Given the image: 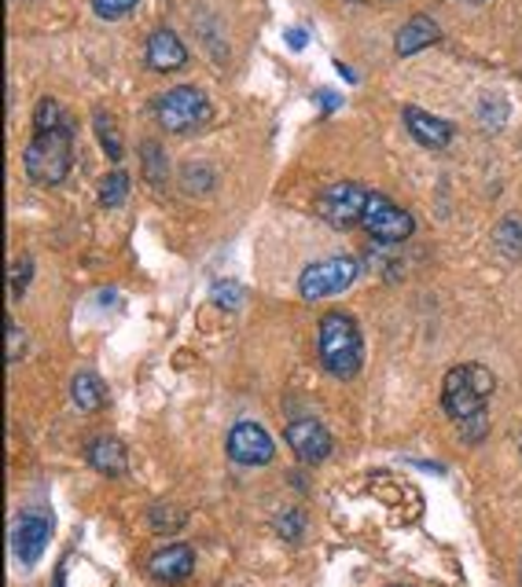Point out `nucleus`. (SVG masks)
<instances>
[{
    "label": "nucleus",
    "instance_id": "obj_1",
    "mask_svg": "<svg viewBox=\"0 0 522 587\" xmlns=\"http://www.w3.org/2000/svg\"><path fill=\"white\" fill-rule=\"evenodd\" d=\"M497 379L482 363H456L441 382V408L449 411V419H456V427L464 430V438L475 444L486 438L489 419H486V400L494 397Z\"/></svg>",
    "mask_w": 522,
    "mask_h": 587
},
{
    "label": "nucleus",
    "instance_id": "obj_2",
    "mask_svg": "<svg viewBox=\"0 0 522 587\" xmlns=\"http://www.w3.org/2000/svg\"><path fill=\"white\" fill-rule=\"evenodd\" d=\"M320 363L335 379H354L365 363V342H360V327L346 312H328L320 320Z\"/></svg>",
    "mask_w": 522,
    "mask_h": 587
},
{
    "label": "nucleus",
    "instance_id": "obj_3",
    "mask_svg": "<svg viewBox=\"0 0 522 587\" xmlns=\"http://www.w3.org/2000/svg\"><path fill=\"white\" fill-rule=\"evenodd\" d=\"M74 166V121L56 133H37L26 147V177L34 184H63Z\"/></svg>",
    "mask_w": 522,
    "mask_h": 587
},
{
    "label": "nucleus",
    "instance_id": "obj_4",
    "mask_svg": "<svg viewBox=\"0 0 522 587\" xmlns=\"http://www.w3.org/2000/svg\"><path fill=\"white\" fill-rule=\"evenodd\" d=\"M371 191L357 180H339V184H328L317 195V217L328 220L331 228H354L357 220H365Z\"/></svg>",
    "mask_w": 522,
    "mask_h": 587
},
{
    "label": "nucleus",
    "instance_id": "obj_5",
    "mask_svg": "<svg viewBox=\"0 0 522 587\" xmlns=\"http://www.w3.org/2000/svg\"><path fill=\"white\" fill-rule=\"evenodd\" d=\"M155 115L166 133H188V129H199L210 118V99L203 96V88L177 85L155 104Z\"/></svg>",
    "mask_w": 522,
    "mask_h": 587
},
{
    "label": "nucleus",
    "instance_id": "obj_6",
    "mask_svg": "<svg viewBox=\"0 0 522 587\" xmlns=\"http://www.w3.org/2000/svg\"><path fill=\"white\" fill-rule=\"evenodd\" d=\"M354 279H357L354 257H324L298 276V294H302L306 301L331 298V294H343Z\"/></svg>",
    "mask_w": 522,
    "mask_h": 587
},
{
    "label": "nucleus",
    "instance_id": "obj_7",
    "mask_svg": "<svg viewBox=\"0 0 522 587\" xmlns=\"http://www.w3.org/2000/svg\"><path fill=\"white\" fill-rule=\"evenodd\" d=\"M360 225H365L368 236L379 239V242H405L408 236H413L416 220L408 209H401L398 202H390L387 195H376V191H371L365 220H360Z\"/></svg>",
    "mask_w": 522,
    "mask_h": 587
},
{
    "label": "nucleus",
    "instance_id": "obj_8",
    "mask_svg": "<svg viewBox=\"0 0 522 587\" xmlns=\"http://www.w3.org/2000/svg\"><path fill=\"white\" fill-rule=\"evenodd\" d=\"M52 540V522L41 511H19L12 522V551L23 565H34Z\"/></svg>",
    "mask_w": 522,
    "mask_h": 587
},
{
    "label": "nucleus",
    "instance_id": "obj_9",
    "mask_svg": "<svg viewBox=\"0 0 522 587\" xmlns=\"http://www.w3.org/2000/svg\"><path fill=\"white\" fill-rule=\"evenodd\" d=\"M228 455H233V463H239V467H265V463H273L276 444L258 422H236L228 430Z\"/></svg>",
    "mask_w": 522,
    "mask_h": 587
},
{
    "label": "nucleus",
    "instance_id": "obj_10",
    "mask_svg": "<svg viewBox=\"0 0 522 587\" xmlns=\"http://www.w3.org/2000/svg\"><path fill=\"white\" fill-rule=\"evenodd\" d=\"M284 441L290 444V452H295L298 459L309 463V467H317V463H324L331 455V433L320 427L317 419H295L287 427Z\"/></svg>",
    "mask_w": 522,
    "mask_h": 587
},
{
    "label": "nucleus",
    "instance_id": "obj_11",
    "mask_svg": "<svg viewBox=\"0 0 522 587\" xmlns=\"http://www.w3.org/2000/svg\"><path fill=\"white\" fill-rule=\"evenodd\" d=\"M188 63V52L185 45H180V37L174 29L158 26L152 37H147V67L158 70V74H174Z\"/></svg>",
    "mask_w": 522,
    "mask_h": 587
},
{
    "label": "nucleus",
    "instance_id": "obj_12",
    "mask_svg": "<svg viewBox=\"0 0 522 587\" xmlns=\"http://www.w3.org/2000/svg\"><path fill=\"white\" fill-rule=\"evenodd\" d=\"M401 118H405L408 133L427 147H449V140H453V121H446L438 115H427V110H419V107H405Z\"/></svg>",
    "mask_w": 522,
    "mask_h": 587
},
{
    "label": "nucleus",
    "instance_id": "obj_13",
    "mask_svg": "<svg viewBox=\"0 0 522 587\" xmlns=\"http://www.w3.org/2000/svg\"><path fill=\"white\" fill-rule=\"evenodd\" d=\"M192 570H195V551L185 548V543H174V548H163L158 554H152V576L163 584L188 580Z\"/></svg>",
    "mask_w": 522,
    "mask_h": 587
},
{
    "label": "nucleus",
    "instance_id": "obj_14",
    "mask_svg": "<svg viewBox=\"0 0 522 587\" xmlns=\"http://www.w3.org/2000/svg\"><path fill=\"white\" fill-rule=\"evenodd\" d=\"M441 37V29L438 23L430 15H413L405 26L398 29V37H394V52L401 59H408V56H416V52H424L427 45H435V40Z\"/></svg>",
    "mask_w": 522,
    "mask_h": 587
},
{
    "label": "nucleus",
    "instance_id": "obj_15",
    "mask_svg": "<svg viewBox=\"0 0 522 587\" xmlns=\"http://www.w3.org/2000/svg\"><path fill=\"white\" fill-rule=\"evenodd\" d=\"M85 455H88V463H93V470L107 474V478H118V474H126V467H129V452L118 438H96L88 444Z\"/></svg>",
    "mask_w": 522,
    "mask_h": 587
},
{
    "label": "nucleus",
    "instance_id": "obj_16",
    "mask_svg": "<svg viewBox=\"0 0 522 587\" xmlns=\"http://www.w3.org/2000/svg\"><path fill=\"white\" fill-rule=\"evenodd\" d=\"M70 397H74V404L82 411H96L99 404H104V382L88 371L74 374V382H70Z\"/></svg>",
    "mask_w": 522,
    "mask_h": 587
},
{
    "label": "nucleus",
    "instance_id": "obj_17",
    "mask_svg": "<svg viewBox=\"0 0 522 587\" xmlns=\"http://www.w3.org/2000/svg\"><path fill=\"white\" fill-rule=\"evenodd\" d=\"M126 199H129V173L115 169V173L104 177V188H99V206L118 209V206H126Z\"/></svg>",
    "mask_w": 522,
    "mask_h": 587
},
{
    "label": "nucleus",
    "instance_id": "obj_18",
    "mask_svg": "<svg viewBox=\"0 0 522 587\" xmlns=\"http://www.w3.org/2000/svg\"><path fill=\"white\" fill-rule=\"evenodd\" d=\"M63 125H70L67 110L59 107L56 99H41V104H37V115H34L37 133H56V129H63Z\"/></svg>",
    "mask_w": 522,
    "mask_h": 587
},
{
    "label": "nucleus",
    "instance_id": "obj_19",
    "mask_svg": "<svg viewBox=\"0 0 522 587\" xmlns=\"http://www.w3.org/2000/svg\"><path fill=\"white\" fill-rule=\"evenodd\" d=\"M96 136H99V144L107 147V155L110 158H122V136H118V129H115V118L110 115H96Z\"/></svg>",
    "mask_w": 522,
    "mask_h": 587
},
{
    "label": "nucleus",
    "instance_id": "obj_20",
    "mask_svg": "<svg viewBox=\"0 0 522 587\" xmlns=\"http://www.w3.org/2000/svg\"><path fill=\"white\" fill-rule=\"evenodd\" d=\"M137 4L140 0H93V12L99 19H122V15L133 12Z\"/></svg>",
    "mask_w": 522,
    "mask_h": 587
},
{
    "label": "nucleus",
    "instance_id": "obj_21",
    "mask_svg": "<svg viewBox=\"0 0 522 587\" xmlns=\"http://www.w3.org/2000/svg\"><path fill=\"white\" fill-rule=\"evenodd\" d=\"M302 529H306V518L298 511H287V514H280V518H276V532L284 536V540H298Z\"/></svg>",
    "mask_w": 522,
    "mask_h": 587
},
{
    "label": "nucleus",
    "instance_id": "obj_22",
    "mask_svg": "<svg viewBox=\"0 0 522 587\" xmlns=\"http://www.w3.org/2000/svg\"><path fill=\"white\" fill-rule=\"evenodd\" d=\"M29 272H34L29 257H19L15 268H12V298H23V290H26V283H29Z\"/></svg>",
    "mask_w": 522,
    "mask_h": 587
},
{
    "label": "nucleus",
    "instance_id": "obj_23",
    "mask_svg": "<svg viewBox=\"0 0 522 587\" xmlns=\"http://www.w3.org/2000/svg\"><path fill=\"white\" fill-rule=\"evenodd\" d=\"M214 294H217V301L225 309H239V306H244V287H239V283H221Z\"/></svg>",
    "mask_w": 522,
    "mask_h": 587
},
{
    "label": "nucleus",
    "instance_id": "obj_24",
    "mask_svg": "<svg viewBox=\"0 0 522 587\" xmlns=\"http://www.w3.org/2000/svg\"><path fill=\"white\" fill-rule=\"evenodd\" d=\"M144 158H147V177L163 180V177H166V158L158 161V147H155V144H144Z\"/></svg>",
    "mask_w": 522,
    "mask_h": 587
},
{
    "label": "nucleus",
    "instance_id": "obj_25",
    "mask_svg": "<svg viewBox=\"0 0 522 587\" xmlns=\"http://www.w3.org/2000/svg\"><path fill=\"white\" fill-rule=\"evenodd\" d=\"M19 349H23V334H19V331H15V323L8 320V360L23 357V352H19Z\"/></svg>",
    "mask_w": 522,
    "mask_h": 587
},
{
    "label": "nucleus",
    "instance_id": "obj_26",
    "mask_svg": "<svg viewBox=\"0 0 522 587\" xmlns=\"http://www.w3.org/2000/svg\"><path fill=\"white\" fill-rule=\"evenodd\" d=\"M317 104L324 107V115H328V110L343 107V96H335V93H317Z\"/></svg>",
    "mask_w": 522,
    "mask_h": 587
},
{
    "label": "nucleus",
    "instance_id": "obj_27",
    "mask_svg": "<svg viewBox=\"0 0 522 587\" xmlns=\"http://www.w3.org/2000/svg\"><path fill=\"white\" fill-rule=\"evenodd\" d=\"M284 37H287V45H290V48H306V34H302V29H298V26H290Z\"/></svg>",
    "mask_w": 522,
    "mask_h": 587
},
{
    "label": "nucleus",
    "instance_id": "obj_28",
    "mask_svg": "<svg viewBox=\"0 0 522 587\" xmlns=\"http://www.w3.org/2000/svg\"><path fill=\"white\" fill-rule=\"evenodd\" d=\"M335 70H339V74H343L346 81H354V70H349V67H343V63H335Z\"/></svg>",
    "mask_w": 522,
    "mask_h": 587
},
{
    "label": "nucleus",
    "instance_id": "obj_29",
    "mask_svg": "<svg viewBox=\"0 0 522 587\" xmlns=\"http://www.w3.org/2000/svg\"><path fill=\"white\" fill-rule=\"evenodd\" d=\"M471 4H482V0H471Z\"/></svg>",
    "mask_w": 522,
    "mask_h": 587
}]
</instances>
